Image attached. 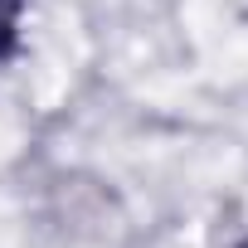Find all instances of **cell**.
Here are the masks:
<instances>
[{"label": "cell", "instance_id": "cell-1", "mask_svg": "<svg viewBox=\"0 0 248 248\" xmlns=\"http://www.w3.org/2000/svg\"><path fill=\"white\" fill-rule=\"evenodd\" d=\"M30 0H0V63H10L20 54V25H25Z\"/></svg>", "mask_w": 248, "mask_h": 248}]
</instances>
